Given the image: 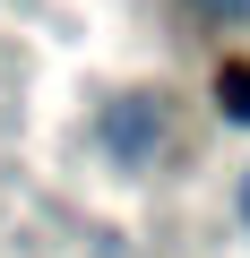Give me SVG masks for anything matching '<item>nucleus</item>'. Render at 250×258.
<instances>
[{
    "label": "nucleus",
    "mask_w": 250,
    "mask_h": 258,
    "mask_svg": "<svg viewBox=\"0 0 250 258\" xmlns=\"http://www.w3.org/2000/svg\"><path fill=\"white\" fill-rule=\"evenodd\" d=\"M95 138H104V155H112L121 172L156 164V147H164V103H156V95H112L104 120H95Z\"/></svg>",
    "instance_id": "obj_1"
},
{
    "label": "nucleus",
    "mask_w": 250,
    "mask_h": 258,
    "mask_svg": "<svg viewBox=\"0 0 250 258\" xmlns=\"http://www.w3.org/2000/svg\"><path fill=\"white\" fill-rule=\"evenodd\" d=\"M216 103H224V120H250V60L216 69Z\"/></svg>",
    "instance_id": "obj_2"
},
{
    "label": "nucleus",
    "mask_w": 250,
    "mask_h": 258,
    "mask_svg": "<svg viewBox=\"0 0 250 258\" xmlns=\"http://www.w3.org/2000/svg\"><path fill=\"white\" fill-rule=\"evenodd\" d=\"M198 18H216V26H250V0H190Z\"/></svg>",
    "instance_id": "obj_3"
},
{
    "label": "nucleus",
    "mask_w": 250,
    "mask_h": 258,
    "mask_svg": "<svg viewBox=\"0 0 250 258\" xmlns=\"http://www.w3.org/2000/svg\"><path fill=\"white\" fill-rule=\"evenodd\" d=\"M233 215H241V224H250V172H241V189H233Z\"/></svg>",
    "instance_id": "obj_4"
}]
</instances>
